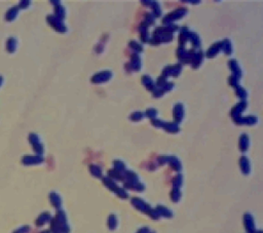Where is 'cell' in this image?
Here are the masks:
<instances>
[{
    "label": "cell",
    "mask_w": 263,
    "mask_h": 233,
    "mask_svg": "<svg viewBox=\"0 0 263 233\" xmlns=\"http://www.w3.org/2000/svg\"><path fill=\"white\" fill-rule=\"evenodd\" d=\"M186 14V10L185 9H179V10H176V11L172 12V14H168V16H166V19L164 20V23H171V22H174V21H177L178 19L182 18L184 14Z\"/></svg>",
    "instance_id": "obj_1"
},
{
    "label": "cell",
    "mask_w": 263,
    "mask_h": 233,
    "mask_svg": "<svg viewBox=\"0 0 263 233\" xmlns=\"http://www.w3.org/2000/svg\"><path fill=\"white\" fill-rule=\"evenodd\" d=\"M111 72L109 71H104V72H101V73L97 74V75H95L93 77V82H96V83H99V82H104V81H107L108 79H110V77H111Z\"/></svg>",
    "instance_id": "obj_2"
},
{
    "label": "cell",
    "mask_w": 263,
    "mask_h": 233,
    "mask_svg": "<svg viewBox=\"0 0 263 233\" xmlns=\"http://www.w3.org/2000/svg\"><path fill=\"white\" fill-rule=\"evenodd\" d=\"M220 49H221V43H215L214 45H212V46L210 47V49H209L208 53H207V56H208L209 58H213L214 56H216L217 53H219Z\"/></svg>",
    "instance_id": "obj_3"
},
{
    "label": "cell",
    "mask_w": 263,
    "mask_h": 233,
    "mask_svg": "<svg viewBox=\"0 0 263 233\" xmlns=\"http://www.w3.org/2000/svg\"><path fill=\"white\" fill-rule=\"evenodd\" d=\"M229 67H230L231 71L233 72V74H234V77L237 78H239V76H241V70H239V65L237 64V62L234 61V60H231L230 62H229Z\"/></svg>",
    "instance_id": "obj_4"
},
{
    "label": "cell",
    "mask_w": 263,
    "mask_h": 233,
    "mask_svg": "<svg viewBox=\"0 0 263 233\" xmlns=\"http://www.w3.org/2000/svg\"><path fill=\"white\" fill-rule=\"evenodd\" d=\"M174 114L176 116V118L178 120L182 119V116H183V106L181 104H177L176 107H175L174 110Z\"/></svg>",
    "instance_id": "obj_5"
},
{
    "label": "cell",
    "mask_w": 263,
    "mask_h": 233,
    "mask_svg": "<svg viewBox=\"0 0 263 233\" xmlns=\"http://www.w3.org/2000/svg\"><path fill=\"white\" fill-rule=\"evenodd\" d=\"M142 81H143V83H144V85L146 86V88L152 89L154 87L153 81L151 80V78L150 77H148V76H144L143 79H142Z\"/></svg>",
    "instance_id": "obj_6"
},
{
    "label": "cell",
    "mask_w": 263,
    "mask_h": 233,
    "mask_svg": "<svg viewBox=\"0 0 263 233\" xmlns=\"http://www.w3.org/2000/svg\"><path fill=\"white\" fill-rule=\"evenodd\" d=\"M132 67L134 68V70H139V67H140V59L139 57H138L137 55H134L133 58H132Z\"/></svg>",
    "instance_id": "obj_7"
},
{
    "label": "cell",
    "mask_w": 263,
    "mask_h": 233,
    "mask_svg": "<svg viewBox=\"0 0 263 233\" xmlns=\"http://www.w3.org/2000/svg\"><path fill=\"white\" fill-rule=\"evenodd\" d=\"M188 39H190L192 44L194 46H199V38L197 34H193V33H189L188 32Z\"/></svg>",
    "instance_id": "obj_8"
},
{
    "label": "cell",
    "mask_w": 263,
    "mask_h": 233,
    "mask_svg": "<svg viewBox=\"0 0 263 233\" xmlns=\"http://www.w3.org/2000/svg\"><path fill=\"white\" fill-rule=\"evenodd\" d=\"M221 48L225 51V53H230L231 51V44L229 42V40H224L222 43H221Z\"/></svg>",
    "instance_id": "obj_9"
},
{
    "label": "cell",
    "mask_w": 263,
    "mask_h": 233,
    "mask_svg": "<svg viewBox=\"0 0 263 233\" xmlns=\"http://www.w3.org/2000/svg\"><path fill=\"white\" fill-rule=\"evenodd\" d=\"M140 31H141V38L143 41H147V35H148V32H147V29H146L145 26H142L141 28H140Z\"/></svg>",
    "instance_id": "obj_10"
},
{
    "label": "cell",
    "mask_w": 263,
    "mask_h": 233,
    "mask_svg": "<svg viewBox=\"0 0 263 233\" xmlns=\"http://www.w3.org/2000/svg\"><path fill=\"white\" fill-rule=\"evenodd\" d=\"M130 46L135 51H137V53H138V51H142V46L140 44H138L137 42H135V41H132V42L130 43Z\"/></svg>",
    "instance_id": "obj_11"
},
{
    "label": "cell",
    "mask_w": 263,
    "mask_h": 233,
    "mask_svg": "<svg viewBox=\"0 0 263 233\" xmlns=\"http://www.w3.org/2000/svg\"><path fill=\"white\" fill-rule=\"evenodd\" d=\"M237 95H239V97H241V98H246V97H247V93H246L245 89L242 88V87H239V88L237 89Z\"/></svg>",
    "instance_id": "obj_12"
},
{
    "label": "cell",
    "mask_w": 263,
    "mask_h": 233,
    "mask_svg": "<svg viewBox=\"0 0 263 233\" xmlns=\"http://www.w3.org/2000/svg\"><path fill=\"white\" fill-rule=\"evenodd\" d=\"M229 82L231 83V85H232V86H237V78L234 77V76L230 77V79H229Z\"/></svg>",
    "instance_id": "obj_13"
},
{
    "label": "cell",
    "mask_w": 263,
    "mask_h": 233,
    "mask_svg": "<svg viewBox=\"0 0 263 233\" xmlns=\"http://www.w3.org/2000/svg\"><path fill=\"white\" fill-rule=\"evenodd\" d=\"M132 117H136V118H135V120L141 119V117H142V113H139V112H137V113L133 114V116H132Z\"/></svg>",
    "instance_id": "obj_14"
},
{
    "label": "cell",
    "mask_w": 263,
    "mask_h": 233,
    "mask_svg": "<svg viewBox=\"0 0 263 233\" xmlns=\"http://www.w3.org/2000/svg\"><path fill=\"white\" fill-rule=\"evenodd\" d=\"M148 114H149V116H153V115H155L156 114V111L154 109H149L147 111V115Z\"/></svg>",
    "instance_id": "obj_15"
}]
</instances>
